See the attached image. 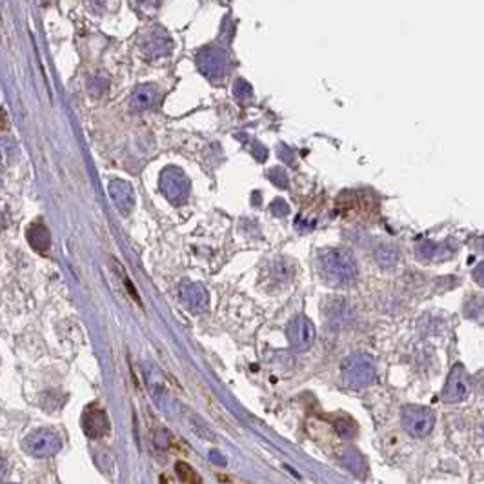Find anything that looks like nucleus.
Masks as SVG:
<instances>
[{"label": "nucleus", "mask_w": 484, "mask_h": 484, "mask_svg": "<svg viewBox=\"0 0 484 484\" xmlns=\"http://www.w3.org/2000/svg\"><path fill=\"white\" fill-rule=\"evenodd\" d=\"M319 275L329 286H348L357 279V264L350 253L341 250H328L317 262Z\"/></svg>", "instance_id": "f257e3e1"}, {"label": "nucleus", "mask_w": 484, "mask_h": 484, "mask_svg": "<svg viewBox=\"0 0 484 484\" xmlns=\"http://www.w3.org/2000/svg\"><path fill=\"white\" fill-rule=\"evenodd\" d=\"M342 382L351 389H363L375 382V363L370 355L353 353L348 355L341 363Z\"/></svg>", "instance_id": "f03ea898"}, {"label": "nucleus", "mask_w": 484, "mask_h": 484, "mask_svg": "<svg viewBox=\"0 0 484 484\" xmlns=\"http://www.w3.org/2000/svg\"><path fill=\"white\" fill-rule=\"evenodd\" d=\"M61 435L52 428H39L28 433L22 441V448L33 457H52L61 449Z\"/></svg>", "instance_id": "7ed1b4c3"}, {"label": "nucleus", "mask_w": 484, "mask_h": 484, "mask_svg": "<svg viewBox=\"0 0 484 484\" xmlns=\"http://www.w3.org/2000/svg\"><path fill=\"white\" fill-rule=\"evenodd\" d=\"M402 428L413 437H426L435 426V415L430 408L410 404L402 408L401 413Z\"/></svg>", "instance_id": "20e7f679"}, {"label": "nucleus", "mask_w": 484, "mask_h": 484, "mask_svg": "<svg viewBox=\"0 0 484 484\" xmlns=\"http://www.w3.org/2000/svg\"><path fill=\"white\" fill-rule=\"evenodd\" d=\"M286 335H288V342L294 350L306 351L315 342V326L308 317L298 315L290 322Z\"/></svg>", "instance_id": "39448f33"}, {"label": "nucleus", "mask_w": 484, "mask_h": 484, "mask_svg": "<svg viewBox=\"0 0 484 484\" xmlns=\"http://www.w3.org/2000/svg\"><path fill=\"white\" fill-rule=\"evenodd\" d=\"M470 395V379L463 364H455L449 372L446 386L442 389V399L448 402H461Z\"/></svg>", "instance_id": "423d86ee"}, {"label": "nucleus", "mask_w": 484, "mask_h": 484, "mask_svg": "<svg viewBox=\"0 0 484 484\" xmlns=\"http://www.w3.org/2000/svg\"><path fill=\"white\" fill-rule=\"evenodd\" d=\"M181 301L191 313H202L210 306L206 288L199 282H184L181 286Z\"/></svg>", "instance_id": "0eeeda50"}, {"label": "nucleus", "mask_w": 484, "mask_h": 484, "mask_svg": "<svg viewBox=\"0 0 484 484\" xmlns=\"http://www.w3.org/2000/svg\"><path fill=\"white\" fill-rule=\"evenodd\" d=\"M83 430L90 439H100L109 432L108 415L104 410H87L83 419Z\"/></svg>", "instance_id": "6e6552de"}, {"label": "nucleus", "mask_w": 484, "mask_h": 484, "mask_svg": "<svg viewBox=\"0 0 484 484\" xmlns=\"http://www.w3.org/2000/svg\"><path fill=\"white\" fill-rule=\"evenodd\" d=\"M341 461H342V464H344V466L351 471V473H355V476L361 477L364 473V470H366L364 457L361 455L359 449L351 448V446H348V448L342 449Z\"/></svg>", "instance_id": "1a4fd4ad"}, {"label": "nucleus", "mask_w": 484, "mask_h": 484, "mask_svg": "<svg viewBox=\"0 0 484 484\" xmlns=\"http://www.w3.org/2000/svg\"><path fill=\"white\" fill-rule=\"evenodd\" d=\"M28 238H30V244L37 251H46L49 248V234L44 226H31L30 231H28Z\"/></svg>", "instance_id": "9d476101"}, {"label": "nucleus", "mask_w": 484, "mask_h": 484, "mask_svg": "<svg viewBox=\"0 0 484 484\" xmlns=\"http://www.w3.org/2000/svg\"><path fill=\"white\" fill-rule=\"evenodd\" d=\"M147 385H150V389H152L153 397H155L157 404H162V397L166 395L164 392V379L160 377V373L157 372V370H150V373H147Z\"/></svg>", "instance_id": "9b49d317"}, {"label": "nucleus", "mask_w": 484, "mask_h": 484, "mask_svg": "<svg viewBox=\"0 0 484 484\" xmlns=\"http://www.w3.org/2000/svg\"><path fill=\"white\" fill-rule=\"evenodd\" d=\"M175 470H177L179 479H181L184 484H202L199 473H197V471H195L193 468L190 466V464L179 461V463L175 464Z\"/></svg>", "instance_id": "f8f14e48"}, {"label": "nucleus", "mask_w": 484, "mask_h": 484, "mask_svg": "<svg viewBox=\"0 0 484 484\" xmlns=\"http://www.w3.org/2000/svg\"><path fill=\"white\" fill-rule=\"evenodd\" d=\"M335 430H337L339 435L344 437V439H350V437H353L355 432H357V428H355V424L351 423V421H348V419H337V421H335Z\"/></svg>", "instance_id": "ddd939ff"}, {"label": "nucleus", "mask_w": 484, "mask_h": 484, "mask_svg": "<svg viewBox=\"0 0 484 484\" xmlns=\"http://www.w3.org/2000/svg\"><path fill=\"white\" fill-rule=\"evenodd\" d=\"M210 461H212L213 464H219V466H226V459L222 457L221 452H217V449H212V452H210Z\"/></svg>", "instance_id": "4468645a"}, {"label": "nucleus", "mask_w": 484, "mask_h": 484, "mask_svg": "<svg viewBox=\"0 0 484 484\" xmlns=\"http://www.w3.org/2000/svg\"><path fill=\"white\" fill-rule=\"evenodd\" d=\"M473 277H476V279L480 282V284H484V264H480L479 268H477L476 272H473Z\"/></svg>", "instance_id": "2eb2a0df"}, {"label": "nucleus", "mask_w": 484, "mask_h": 484, "mask_svg": "<svg viewBox=\"0 0 484 484\" xmlns=\"http://www.w3.org/2000/svg\"><path fill=\"white\" fill-rule=\"evenodd\" d=\"M8 484H13V483H8Z\"/></svg>", "instance_id": "dca6fc26"}]
</instances>
